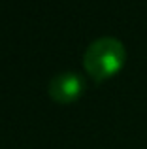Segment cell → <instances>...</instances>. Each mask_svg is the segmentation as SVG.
Here are the masks:
<instances>
[{
    "instance_id": "obj_1",
    "label": "cell",
    "mask_w": 147,
    "mask_h": 149,
    "mask_svg": "<svg viewBox=\"0 0 147 149\" xmlns=\"http://www.w3.org/2000/svg\"><path fill=\"white\" fill-rule=\"evenodd\" d=\"M126 58V49L119 38L115 36H100L87 45L83 53V66L89 76L96 81L113 76L121 70Z\"/></svg>"
},
{
    "instance_id": "obj_2",
    "label": "cell",
    "mask_w": 147,
    "mask_h": 149,
    "mask_svg": "<svg viewBox=\"0 0 147 149\" xmlns=\"http://www.w3.org/2000/svg\"><path fill=\"white\" fill-rule=\"evenodd\" d=\"M85 79L77 72H59L49 79L47 93L53 100L57 102H72L83 93Z\"/></svg>"
}]
</instances>
